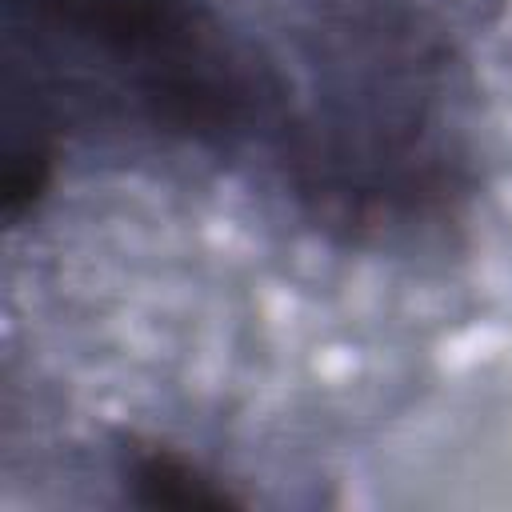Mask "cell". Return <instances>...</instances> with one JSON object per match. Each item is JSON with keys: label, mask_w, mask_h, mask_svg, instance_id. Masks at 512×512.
Returning <instances> with one entry per match:
<instances>
[{"label": "cell", "mask_w": 512, "mask_h": 512, "mask_svg": "<svg viewBox=\"0 0 512 512\" xmlns=\"http://www.w3.org/2000/svg\"><path fill=\"white\" fill-rule=\"evenodd\" d=\"M276 100L288 184L328 220L404 228L460 188V120L440 40L400 4L320 12Z\"/></svg>", "instance_id": "6da1fadb"}, {"label": "cell", "mask_w": 512, "mask_h": 512, "mask_svg": "<svg viewBox=\"0 0 512 512\" xmlns=\"http://www.w3.org/2000/svg\"><path fill=\"white\" fill-rule=\"evenodd\" d=\"M124 484H132L136 500L148 508H220L228 504V492L200 472L196 464L172 456V452H136L124 468Z\"/></svg>", "instance_id": "7a4b0ae2"}]
</instances>
